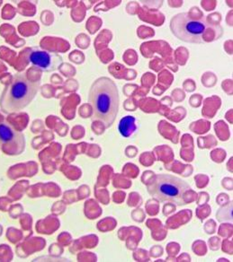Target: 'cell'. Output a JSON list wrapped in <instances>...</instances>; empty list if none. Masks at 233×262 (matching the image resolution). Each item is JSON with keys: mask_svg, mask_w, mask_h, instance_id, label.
<instances>
[{"mask_svg": "<svg viewBox=\"0 0 233 262\" xmlns=\"http://www.w3.org/2000/svg\"><path fill=\"white\" fill-rule=\"evenodd\" d=\"M89 103L93 110V120L101 121L105 127L113 125L119 111V92L108 77H100L89 90Z\"/></svg>", "mask_w": 233, "mask_h": 262, "instance_id": "cell-1", "label": "cell"}, {"mask_svg": "<svg viewBox=\"0 0 233 262\" xmlns=\"http://www.w3.org/2000/svg\"><path fill=\"white\" fill-rule=\"evenodd\" d=\"M40 84V81L30 80L25 72L15 74L0 96V109L6 114L19 113L33 102Z\"/></svg>", "mask_w": 233, "mask_h": 262, "instance_id": "cell-2", "label": "cell"}, {"mask_svg": "<svg viewBox=\"0 0 233 262\" xmlns=\"http://www.w3.org/2000/svg\"><path fill=\"white\" fill-rule=\"evenodd\" d=\"M171 33L179 40L190 43H204L205 34L209 30L221 33L222 27L211 25L207 20L191 18L187 13H180L170 21Z\"/></svg>", "mask_w": 233, "mask_h": 262, "instance_id": "cell-3", "label": "cell"}, {"mask_svg": "<svg viewBox=\"0 0 233 262\" xmlns=\"http://www.w3.org/2000/svg\"><path fill=\"white\" fill-rule=\"evenodd\" d=\"M191 187L185 181L169 174H159L148 184L149 194L161 202H172L178 206L186 204V193Z\"/></svg>", "mask_w": 233, "mask_h": 262, "instance_id": "cell-4", "label": "cell"}, {"mask_svg": "<svg viewBox=\"0 0 233 262\" xmlns=\"http://www.w3.org/2000/svg\"><path fill=\"white\" fill-rule=\"evenodd\" d=\"M26 139L22 132L17 131L5 120H0V148L7 155L15 156L24 152Z\"/></svg>", "mask_w": 233, "mask_h": 262, "instance_id": "cell-5", "label": "cell"}, {"mask_svg": "<svg viewBox=\"0 0 233 262\" xmlns=\"http://www.w3.org/2000/svg\"><path fill=\"white\" fill-rule=\"evenodd\" d=\"M25 52L27 55V61L34 68L44 72L55 71L62 66V58L58 53L44 51L37 47L27 49Z\"/></svg>", "mask_w": 233, "mask_h": 262, "instance_id": "cell-6", "label": "cell"}, {"mask_svg": "<svg viewBox=\"0 0 233 262\" xmlns=\"http://www.w3.org/2000/svg\"><path fill=\"white\" fill-rule=\"evenodd\" d=\"M134 117L126 116L122 119L119 123V131L121 135L124 136V138H129L132 135V133L136 130V125H135Z\"/></svg>", "mask_w": 233, "mask_h": 262, "instance_id": "cell-7", "label": "cell"}]
</instances>
